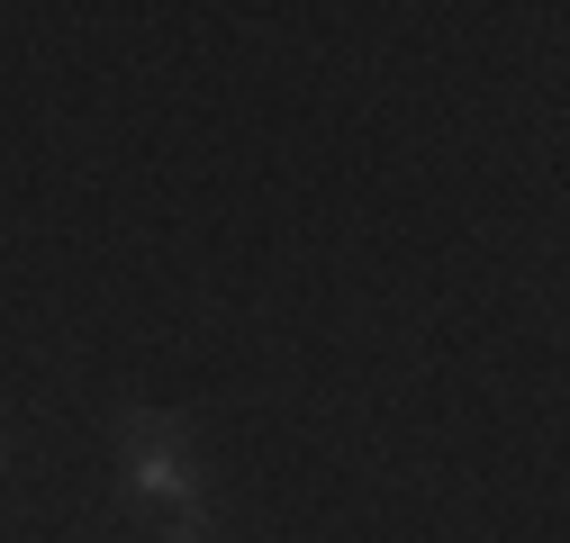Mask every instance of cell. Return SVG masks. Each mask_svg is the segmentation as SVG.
I'll list each match as a JSON object with an SVG mask.
<instances>
[{"instance_id": "3957f363", "label": "cell", "mask_w": 570, "mask_h": 543, "mask_svg": "<svg viewBox=\"0 0 570 543\" xmlns=\"http://www.w3.org/2000/svg\"><path fill=\"white\" fill-rule=\"evenodd\" d=\"M0 462H10V444H0Z\"/></svg>"}, {"instance_id": "6da1fadb", "label": "cell", "mask_w": 570, "mask_h": 543, "mask_svg": "<svg viewBox=\"0 0 570 543\" xmlns=\"http://www.w3.org/2000/svg\"><path fill=\"white\" fill-rule=\"evenodd\" d=\"M118 481L155 516H199L208 507V462L190 453V426L164 407H127L118 417Z\"/></svg>"}, {"instance_id": "7a4b0ae2", "label": "cell", "mask_w": 570, "mask_h": 543, "mask_svg": "<svg viewBox=\"0 0 570 543\" xmlns=\"http://www.w3.org/2000/svg\"><path fill=\"white\" fill-rule=\"evenodd\" d=\"M155 543H227V534H218V516L199 507V516H155Z\"/></svg>"}]
</instances>
